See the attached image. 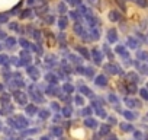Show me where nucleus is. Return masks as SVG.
I'll list each match as a JSON object with an SVG mask.
<instances>
[{
  "label": "nucleus",
  "mask_w": 148,
  "mask_h": 140,
  "mask_svg": "<svg viewBox=\"0 0 148 140\" xmlns=\"http://www.w3.org/2000/svg\"><path fill=\"white\" fill-rule=\"evenodd\" d=\"M136 3H138L141 8H147V6H148V2H147V0H136Z\"/></svg>",
  "instance_id": "obj_1"
}]
</instances>
